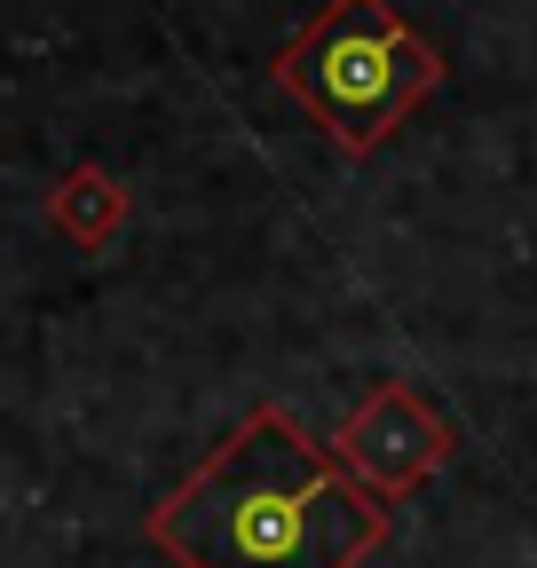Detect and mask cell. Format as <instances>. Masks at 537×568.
Segmentation results:
<instances>
[{
	"mask_svg": "<svg viewBox=\"0 0 537 568\" xmlns=\"http://www.w3.org/2000/svg\"><path fill=\"white\" fill-rule=\"evenodd\" d=\"M277 80L341 134L348 159H364V151L387 142V126L443 80V63L419 32H403L379 0H324L308 40H293L277 55Z\"/></svg>",
	"mask_w": 537,
	"mask_h": 568,
	"instance_id": "7a4b0ae2",
	"label": "cell"
},
{
	"mask_svg": "<svg viewBox=\"0 0 537 568\" xmlns=\"http://www.w3.org/2000/svg\"><path fill=\"white\" fill-rule=\"evenodd\" d=\"M119 213H126V197H119L111 174H72V182L55 190V222L72 230V237H88V245L119 230Z\"/></svg>",
	"mask_w": 537,
	"mask_h": 568,
	"instance_id": "3957f363",
	"label": "cell"
},
{
	"mask_svg": "<svg viewBox=\"0 0 537 568\" xmlns=\"http://www.w3.org/2000/svg\"><path fill=\"white\" fill-rule=\"evenodd\" d=\"M166 537L197 568H341L364 545V506L332 481L285 418H253L222 466H206Z\"/></svg>",
	"mask_w": 537,
	"mask_h": 568,
	"instance_id": "6da1fadb",
	"label": "cell"
}]
</instances>
